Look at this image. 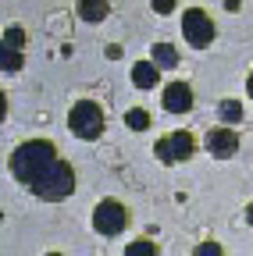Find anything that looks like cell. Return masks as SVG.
<instances>
[{
  "label": "cell",
  "mask_w": 253,
  "mask_h": 256,
  "mask_svg": "<svg viewBox=\"0 0 253 256\" xmlns=\"http://www.w3.org/2000/svg\"><path fill=\"white\" fill-rule=\"evenodd\" d=\"M57 164H61V156H57L54 142H47V139H29V142H22V146L15 150V156H11L15 178H18L22 185H29V188H40V185L54 174Z\"/></svg>",
  "instance_id": "obj_1"
},
{
  "label": "cell",
  "mask_w": 253,
  "mask_h": 256,
  "mask_svg": "<svg viewBox=\"0 0 253 256\" xmlns=\"http://www.w3.org/2000/svg\"><path fill=\"white\" fill-rule=\"evenodd\" d=\"M68 128H72V136H79V139H97L104 132V110H100V104L79 100L68 110Z\"/></svg>",
  "instance_id": "obj_2"
},
{
  "label": "cell",
  "mask_w": 253,
  "mask_h": 256,
  "mask_svg": "<svg viewBox=\"0 0 253 256\" xmlns=\"http://www.w3.org/2000/svg\"><path fill=\"white\" fill-rule=\"evenodd\" d=\"M40 200H47V203H57V200H68L72 192H75V171H72V164L68 160H61V164L54 168V174L40 185V188H33Z\"/></svg>",
  "instance_id": "obj_3"
},
{
  "label": "cell",
  "mask_w": 253,
  "mask_h": 256,
  "mask_svg": "<svg viewBox=\"0 0 253 256\" xmlns=\"http://www.w3.org/2000/svg\"><path fill=\"white\" fill-rule=\"evenodd\" d=\"M182 36L193 43L196 50L210 46V43H214V22H210V14H207L203 8H189V11L182 14Z\"/></svg>",
  "instance_id": "obj_4"
},
{
  "label": "cell",
  "mask_w": 253,
  "mask_h": 256,
  "mask_svg": "<svg viewBox=\"0 0 253 256\" xmlns=\"http://www.w3.org/2000/svg\"><path fill=\"white\" fill-rule=\"evenodd\" d=\"M125 224H129V210H125L118 200H104L97 203V210H93V228H97L100 235H121Z\"/></svg>",
  "instance_id": "obj_5"
},
{
  "label": "cell",
  "mask_w": 253,
  "mask_h": 256,
  "mask_svg": "<svg viewBox=\"0 0 253 256\" xmlns=\"http://www.w3.org/2000/svg\"><path fill=\"white\" fill-rule=\"evenodd\" d=\"M193 150H196V139L189 132H171L164 139H157V146H153V153L161 156L164 164H178V160L193 156Z\"/></svg>",
  "instance_id": "obj_6"
},
{
  "label": "cell",
  "mask_w": 253,
  "mask_h": 256,
  "mask_svg": "<svg viewBox=\"0 0 253 256\" xmlns=\"http://www.w3.org/2000/svg\"><path fill=\"white\" fill-rule=\"evenodd\" d=\"M203 142H207V150H210L214 156H232V153L239 150V136L232 132V128H210Z\"/></svg>",
  "instance_id": "obj_7"
},
{
  "label": "cell",
  "mask_w": 253,
  "mask_h": 256,
  "mask_svg": "<svg viewBox=\"0 0 253 256\" xmlns=\"http://www.w3.org/2000/svg\"><path fill=\"white\" fill-rule=\"evenodd\" d=\"M164 110H171V114H185L189 107H193V89H189V82H171L168 89H164Z\"/></svg>",
  "instance_id": "obj_8"
},
{
  "label": "cell",
  "mask_w": 253,
  "mask_h": 256,
  "mask_svg": "<svg viewBox=\"0 0 253 256\" xmlns=\"http://www.w3.org/2000/svg\"><path fill=\"white\" fill-rule=\"evenodd\" d=\"M132 82L139 89H153L157 82H161V68H157L153 60H139L136 68H132Z\"/></svg>",
  "instance_id": "obj_9"
},
{
  "label": "cell",
  "mask_w": 253,
  "mask_h": 256,
  "mask_svg": "<svg viewBox=\"0 0 253 256\" xmlns=\"http://www.w3.org/2000/svg\"><path fill=\"white\" fill-rule=\"evenodd\" d=\"M153 64H157V68H175V64H178V50L171 43H153Z\"/></svg>",
  "instance_id": "obj_10"
},
{
  "label": "cell",
  "mask_w": 253,
  "mask_h": 256,
  "mask_svg": "<svg viewBox=\"0 0 253 256\" xmlns=\"http://www.w3.org/2000/svg\"><path fill=\"white\" fill-rule=\"evenodd\" d=\"M0 64H4V72H8V75L18 72V68H22V50L4 43V46H0Z\"/></svg>",
  "instance_id": "obj_11"
},
{
  "label": "cell",
  "mask_w": 253,
  "mask_h": 256,
  "mask_svg": "<svg viewBox=\"0 0 253 256\" xmlns=\"http://www.w3.org/2000/svg\"><path fill=\"white\" fill-rule=\"evenodd\" d=\"M217 114H221V121H225V124H235V121H242V104H239V100H221Z\"/></svg>",
  "instance_id": "obj_12"
},
{
  "label": "cell",
  "mask_w": 253,
  "mask_h": 256,
  "mask_svg": "<svg viewBox=\"0 0 253 256\" xmlns=\"http://www.w3.org/2000/svg\"><path fill=\"white\" fill-rule=\"evenodd\" d=\"M125 256H157V242H150V238H136V242L125 246Z\"/></svg>",
  "instance_id": "obj_13"
},
{
  "label": "cell",
  "mask_w": 253,
  "mask_h": 256,
  "mask_svg": "<svg viewBox=\"0 0 253 256\" xmlns=\"http://www.w3.org/2000/svg\"><path fill=\"white\" fill-rule=\"evenodd\" d=\"M125 124H129V128H136V132H146V128H150V114H146L143 107H136V110H129V114H125Z\"/></svg>",
  "instance_id": "obj_14"
},
{
  "label": "cell",
  "mask_w": 253,
  "mask_h": 256,
  "mask_svg": "<svg viewBox=\"0 0 253 256\" xmlns=\"http://www.w3.org/2000/svg\"><path fill=\"white\" fill-rule=\"evenodd\" d=\"M79 14H82L86 22H100L104 14H111V8H107V4H79Z\"/></svg>",
  "instance_id": "obj_15"
},
{
  "label": "cell",
  "mask_w": 253,
  "mask_h": 256,
  "mask_svg": "<svg viewBox=\"0 0 253 256\" xmlns=\"http://www.w3.org/2000/svg\"><path fill=\"white\" fill-rule=\"evenodd\" d=\"M4 43H8V46H18V50H22V46L29 43L25 28H18V25H8V28H4Z\"/></svg>",
  "instance_id": "obj_16"
},
{
  "label": "cell",
  "mask_w": 253,
  "mask_h": 256,
  "mask_svg": "<svg viewBox=\"0 0 253 256\" xmlns=\"http://www.w3.org/2000/svg\"><path fill=\"white\" fill-rule=\"evenodd\" d=\"M196 256H225V249H221V242L207 238V242H200V246H196Z\"/></svg>",
  "instance_id": "obj_17"
},
{
  "label": "cell",
  "mask_w": 253,
  "mask_h": 256,
  "mask_svg": "<svg viewBox=\"0 0 253 256\" xmlns=\"http://www.w3.org/2000/svg\"><path fill=\"white\" fill-rule=\"evenodd\" d=\"M175 8V0H153V11H161V14H168Z\"/></svg>",
  "instance_id": "obj_18"
},
{
  "label": "cell",
  "mask_w": 253,
  "mask_h": 256,
  "mask_svg": "<svg viewBox=\"0 0 253 256\" xmlns=\"http://www.w3.org/2000/svg\"><path fill=\"white\" fill-rule=\"evenodd\" d=\"M246 92H249V100H253V72H249V78H246Z\"/></svg>",
  "instance_id": "obj_19"
},
{
  "label": "cell",
  "mask_w": 253,
  "mask_h": 256,
  "mask_svg": "<svg viewBox=\"0 0 253 256\" xmlns=\"http://www.w3.org/2000/svg\"><path fill=\"white\" fill-rule=\"evenodd\" d=\"M246 220H249V224H253V203H249V206H246Z\"/></svg>",
  "instance_id": "obj_20"
},
{
  "label": "cell",
  "mask_w": 253,
  "mask_h": 256,
  "mask_svg": "<svg viewBox=\"0 0 253 256\" xmlns=\"http://www.w3.org/2000/svg\"><path fill=\"white\" fill-rule=\"evenodd\" d=\"M50 256H61V252H50Z\"/></svg>",
  "instance_id": "obj_21"
}]
</instances>
